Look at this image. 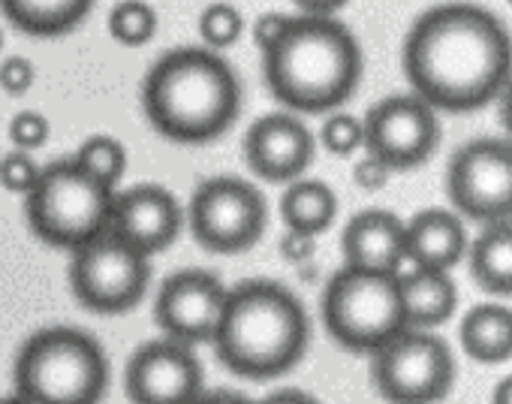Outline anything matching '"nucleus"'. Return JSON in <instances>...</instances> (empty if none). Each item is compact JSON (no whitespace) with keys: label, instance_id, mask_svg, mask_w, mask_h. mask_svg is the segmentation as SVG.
Returning a JSON list of instances; mask_svg holds the SVG:
<instances>
[{"label":"nucleus","instance_id":"nucleus-1","mask_svg":"<svg viewBox=\"0 0 512 404\" xmlns=\"http://www.w3.org/2000/svg\"><path fill=\"white\" fill-rule=\"evenodd\" d=\"M401 67L413 94L434 112H479L512 79V34L491 10L449 0L416 16Z\"/></svg>","mask_w":512,"mask_h":404},{"label":"nucleus","instance_id":"nucleus-2","mask_svg":"<svg viewBox=\"0 0 512 404\" xmlns=\"http://www.w3.org/2000/svg\"><path fill=\"white\" fill-rule=\"evenodd\" d=\"M211 344L220 365L235 377L275 380L308 353L311 317L290 287L266 278L241 281L226 293Z\"/></svg>","mask_w":512,"mask_h":404},{"label":"nucleus","instance_id":"nucleus-3","mask_svg":"<svg viewBox=\"0 0 512 404\" xmlns=\"http://www.w3.org/2000/svg\"><path fill=\"white\" fill-rule=\"evenodd\" d=\"M142 112L169 142L208 145L241 112V79L220 52L181 46L154 61L142 82Z\"/></svg>","mask_w":512,"mask_h":404},{"label":"nucleus","instance_id":"nucleus-4","mask_svg":"<svg viewBox=\"0 0 512 404\" xmlns=\"http://www.w3.org/2000/svg\"><path fill=\"white\" fill-rule=\"evenodd\" d=\"M362 73V46L335 16H293L278 46L263 52L266 88L296 115L335 112L356 94Z\"/></svg>","mask_w":512,"mask_h":404},{"label":"nucleus","instance_id":"nucleus-5","mask_svg":"<svg viewBox=\"0 0 512 404\" xmlns=\"http://www.w3.org/2000/svg\"><path fill=\"white\" fill-rule=\"evenodd\" d=\"M16 395L31 404H103L109 356L76 326H49L25 338L13 365Z\"/></svg>","mask_w":512,"mask_h":404},{"label":"nucleus","instance_id":"nucleus-6","mask_svg":"<svg viewBox=\"0 0 512 404\" xmlns=\"http://www.w3.org/2000/svg\"><path fill=\"white\" fill-rule=\"evenodd\" d=\"M115 190L91 178L73 157L49 163L25 196L31 233L61 251H76L109 230Z\"/></svg>","mask_w":512,"mask_h":404},{"label":"nucleus","instance_id":"nucleus-7","mask_svg":"<svg viewBox=\"0 0 512 404\" xmlns=\"http://www.w3.org/2000/svg\"><path fill=\"white\" fill-rule=\"evenodd\" d=\"M323 326L332 341L350 353H374L407 329L401 287L395 275L338 269L320 302Z\"/></svg>","mask_w":512,"mask_h":404},{"label":"nucleus","instance_id":"nucleus-8","mask_svg":"<svg viewBox=\"0 0 512 404\" xmlns=\"http://www.w3.org/2000/svg\"><path fill=\"white\" fill-rule=\"evenodd\" d=\"M184 221L208 254H241L263 239L269 202L260 187L235 175H214L190 193Z\"/></svg>","mask_w":512,"mask_h":404},{"label":"nucleus","instance_id":"nucleus-9","mask_svg":"<svg viewBox=\"0 0 512 404\" xmlns=\"http://www.w3.org/2000/svg\"><path fill=\"white\" fill-rule=\"evenodd\" d=\"M371 383L386 404H440L455 386L452 347L431 329H404L371 353Z\"/></svg>","mask_w":512,"mask_h":404},{"label":"nucleus","instance_id":"nucleus-10","mask_svg":"<svg viewBox=\"0 0 512 404\" xmlns=\"http://www.w3.org/2000/svg\"><path fill=\"white\" fill-rule=\"evenodd\" d=\"M67 275L82 308L115 317L133 311L145 299L151 284V257L106 230L70 251Z\"/></svg>","mask_w":512,"mask_h":404},{"label":"nucleus","instance_id":"nucleus-11","mask_svg":"<svg viewBox=\"0 0 512 404\" xmlns=\"http://www.w3.org/2000/svg\"><path fill=\"white\" fill-rule=\"evenodd\" d=\"M446 196L461 221H512V142L482 136L464 142L446 169Z\"/></svg>","mask_w":512,"mask_h":404},{"label":"nucleus","instance_id":"nucleus-12","mask_svg":"<svg viewBox=\"0 0 512 404\" xmlns=\"http://www.w3.org/2000/svg\"><path fill=\"white\" fill-rule=\"evenodd\" d=\"M365 151L392 172H410L428 163L440 145L437 112L416 94H392L374 103L365 118Z\"/></svg>","mask_w":512,"mask_h":404},{"label":"nucleus","instance_id":"nucleus-13","mask_svg":"<svg viewBox=\"0 0 512 404\" xmlns=\"http://www.w3.org/2000/svg\"><path fill=\"white\" fill-rule=\"evenodd\" d=\"M202 386L205 371L193 347L172 338L145 341L124 368L130 404H193L205 392Z\"/></svg>","mask_w":512,"mask_h":404},{"label":"nucleus","instance_id":"nucleus-14","mask_svg":"<svg viewBox=\"0 0 512 404\" xmlns=\"http://www.w3.org/2000/svg\"><path fill=\"white\" fill-rule=\"evenodd\" d=\"M229 287L202 269H184L163 281L154 299L157 329L187 347L208 344L217 332Z\"/></svg>","mask_w":512,"mask_h":404},{"label":"nucleus","instance_id":"nucleus-15","mask_svg":"<svg viewBox=\"0 0 512 404\" xmlns=\"http://www.w3.org/2000/svg\"><path fill=\"white\" fill-rule=\"evenodd\" d=\"M317 139L296 112L256 118L244 133V163L253 175L272 184H290L314 163Z\"/></svg>","mask_w":512,"mask_h":404},{"label":"nucleus","instance_id":"nucleus-16","mask_svg":"<svg viewBox=\"0 0 512 404\" xmlns=\"http://www.w3.org/2000/svg\"><path fill=\"white\" fill-rule=\"evenodd\" d=\"M184 227V209L172 190L163 184H136L127 190H115L109 233L154 257L166 251Z\"/></svg>","mask_w":512,"mask_h":404},{"label":"nucleus","instance_id":"nucleus-17","mask_svg":"<svg viewBox=\"0 0 512 404\" xmlns=\"http://www.w3.org/2000/svg\"><path fill=\"white\" fill-rule=\"evenodd\" d=\"M344 266L362 272L395 275L404 263V221L386 209H365L353 215L341 233Z\"/></svg>","mask_w":512,"mask_h":404},{"label":"nucleus","instance_id":"nucleus-18","mask_svg":"<svg viewBox=\"0 0 512 404\" xmlns=\"http://www.w3.org/2000/svg\"><path fill=\"white\" fill-rule=\"evenodd\" d=\"M464 221L452 209H425L404 224V254L419 269L452 272L467 254Z\"/></svg>","mask_w":512,"mask_h":404},{"label":"nucleus","instance_id":"nucleus-19","mask_svg":"<svg viewBox=\"0 0 512 404\" xmlns=\"http://www.w3.org/2000/svg\"><path fill=\"white\" fill-rule=\"evenodd\" d=\"M395 278H398V287H401L407 329H437L455 314L458 287L452 281V272L419 269L404 257Z\"/></svg>","mask_w":512,"mask_h":404},{"label":"nucleus","instance_id":"nucleus-20","mask_svg":"<svg viewBox=\"0 0 512 404\" xmlns=\"http://www.w3.org/2000/svg\"><path fill=\"white\" fill-rule=\"evenodd\" d=\"M464 257L470 278L482 293L512 296V221L485 224Z\"/></svg>","mask_w":512,"mask_h":404},{"label":"nucleus","instance_id":"nucleus-21","mask_svg":"<svg viewBox=\"0 0 512 404\" xmlns=\"http://www.w3.org/2000/svg\"><path fill=\"white\" fill-rule=\"evenodd\" d=\"M464 353L479 365H500L512 359V308L485 302L464 314L458 329Z\"/></svg>","mask_w":512,"mask_h":404},{"label":"nucleus","instance_id":"nucleus-22","mask_svg":"<svg viewBox=\"0 0 512 404\" xmlns=\"http://www.w3.org/2000/svg\"><path fill=\"white\" fill-rule=\"evenodd\" d=\"M94 0H0V13L10 25L31 37H64L76 31Z\"/></svg>","mask_w":512,"mask_h":404},{"label":"nucleus","instance_id":"nucleus-23","mask_svg":"<svg viewBox=\"0 0 512 404\" xmlns=\"http://www.w3.org/2000/svg\"><path fill=\"white\" fill-rule=\"evenodd\" d=\"M281 218L287 230L305 236H323L338 218V196L320 178H296L281 196Z\"/></svg>","mask_w":512,"mask_h":404},{"label":"nucleus","instance_id":"nucleus-24","mask_svg":"<svg viewBox=\"0 0 512 404\" xmlns=\"http://www.w3.org/2000/svg\"><path fill=\"white\" fill-rule=\"evenodd\" d=\"M73 160L91 175V178H97L100 184H106V187H118V181L124 178V172H127V148H124V142L121 139H115V136H109V133H97V136H88L82 145H79V151L73 154Z\"/></svg>","mask_w":512,"mask_h":404},{"label":"nucleus","instance_id":"nucleus-25","mask_svg":"<svg viewBox=\"0 0 512 404\" xmlns=\"http://www.w3.org/2000/svg\"><path fill=\"white\" fill-rule=\"evenodd\" d=\"M106 25L112 40L124 49H142L157 34V13L145 0H121V4L112 7Z\"/></svg>","mask_w":512,"mask_h":404},{"label":"nucleus","instance_id":"nucleus-26","mask_svg":"<svg viewBox=\"0 0 512 404\" xmlns=\"http://www.w3.org/2000/svg\"><path fill=\"white\" fill-rule=\"evenodd\" d=\"M196 31H199V40L205 49L211 52H223L229 46H235L244 34V16L235 4L229 0H214L208 4L202 13H199V22H196Z\"/></svg>","mask_w":512,"mask_h":404},{"label":"nucleus","instance_id":"nucleus-27","mask_svg":"<svg viewBox=\"0 0 512 404\" xmlns=\"http://www.w3.org/2000/svg\"><path fill=\"white\" fill-rule=\"evenodd\" d=\"M320 145L335 157H350L365 145V127L362 118L347 112H329V118L320 127Z\"/></svg>","mask_w":512,"mask_h":404},{"label":"nucleus","instance_id":"nucleus-28","mask_svg":"<svg viewBox=\"0 0 512 404\" xmlns=\"http://www.w3.org/2000/svg\"><path fill=\"white\" fill-rule=\"evenodd\" d=\"M43 166L31 157V151H10L0 157V187L10 190V193H22L28 196L40 178Z\"/></svg>","mask_w":512,"mask_h":404},{"label":"nucleus","instance_id":"nucleus-29","mask_svg":"<svg viewBox=\"0 0 512 404\" xmlns=\"http://www.w3.org/2000/svg\"><path fill=\"white\" fill-rule=\"evenodd\" d=\"M10 142L19 148V151H37L49 142L52 136V124L43 112L37 109H25V112H16L13 121H10Z\"/></svg>","mask_w":512,"mask_h":404},{"label":"nucleus","instance_id":"nucleus-30","mask_svg":"<svg viewBox=\"0 0 512 404\" xmlns=\"http://www.w3.org/2000/svg\"><path fill=\"white\" fill-rule=\"evenodd\" d=\"M37 82V67L31 58L25 55H10L0 61V88H4L10 97H22L34 88Z\"/></svg>","mask_w":512,"mask_h":404},{"label":"nucleus","instance_id":"nucleus-31","mask_svg":"<svg viewBox=\"0 0 512 404\" xmlns=\"http://www.w3.org/2000/svg\"><path fill=\"white\" fill-rule=\"evenodd\" d=\"M290 22H293V16H287V13H278V10L263 13L260 19L253 22V31H250L256 49H260V52H269L272 46H278V40L287 34Z\"/></svg>","mask_w":512,"mask_h":404},{"label":"nucleus","instance_id":"nucleus-32","mask_svg":"<svg viewBox=\"0 0 512 404\" xmlns=\"http://www.w3.org/2000/svg\"><path fill=\"white\" fill-rule=\"evenodd\" d=\"M389 175H392V169L383 163V160H377L374 154H365L356 166H353V181H356V187H362V190H383L386 184H389Z\"/></svg>","mask_w":512,"mask_h":404},{"label":"nucleus","instance_id":"nucleus-33","mask_svg":"<svg viewBox=\"0 0 512 404\" xmlns=\"http://www.w3.org/2000/svg\"><path fill=\"white\" fill-rule=\"evenodd\" d=\"M317 254V239L314 236H305V233H296V230H287L284 239H281V257L296 263V266H308Z\"/></svg>","mask_w":512,"mask_h":404},{"label":"nucleus","instance_id":"nucleus-34","mask_svg":"<svg viewBox=\"0 0 512 404\" xmlns=\"http://www.w3.org/2000/svg\"><path fill=\"white\" fill-rule=\"evenodd\" d=\"M293 4L302 10V16H335L350 0H293Z\"/></svg>","mask_w":512,"mask_h":404},{"label":"nucleus","instance_id":"nucleus-35","mask_svg":"<svg viewBox=\"0 0 512 404\" xmlns=\"http://www.w3.org/2000/svg\"><path fill=\"white\" fill-rule=\"evenodd\" d=\"M253 404H320V401L302 389H278V392H269L266 398L253 401Z\"/></svg>","mask_w":512,"mask_h":404},{"label":"nucleus","instance_id":"nucleus-36","mask_svg":"<svg viewBox=\"0 0 512 404\" xmlns=\"http://www.w3.org/2000/svg\"><path fill=\"white\" fill-rule=\"evenodd\" d=\"M193 404H253V401L244 398V395H238V392L220 389V392H202Z\"/></svg>","mask_w":512,"mask_h":404},{"label":"nucleus","instance_id":"nucleus-37","mask_svg":"<svg viewBox=\"0 0 512 404\" xmlns=\"http://www.w3.org/2000/svg\"><path fill=\"white\" fill-rule=\"evenodd\" d=\"M497 100H500V121H503L506 139L512 142V79L506 82V88H503V94Z\"/></svg>","mask_w":512,"mask_h":404},{"label":"nucleus","instance_id":"nucleus-38","mask_svg":"<svg viewBox=\"0 0 512 404\" xmlns=\"http://www.w3.org/2000/svg\"><path fill=\"white\" fill-rule=\"evenodd\" d=\"M491 404H512V374H509V377H503V380L494 386V392H491Z\"/></svg>","mask_w":512,"mask_h":404},{"label":"nucleus","instance_id":"nucleus-39","mask_svg":"<svg viewBox=\"0 0 512 404\" xmlns=\"http://www.w3.org/2000/svg\"><path fill=\"white\" fill-rule=\"evenodd\" d=\"M0 404H31V401H25L22 395H10V398H0Z\"/></svg>","mask_w":512,"mask_h":404},{"label":"nucleus","instance_id":"nucleus-40","mask_svg":"<svg viewBox=\"0 0 512 404\" xmlns=\"http://www.w3.org/2000/svg\"><path fill=\"white\" fill-rule=\"evenodd\" d=\"M0 49H4V31H0Z\"/></svg>","mask_w":512,"mask_h":404},{"label":"nucleus","instance_id":"nucleus-41","mask_svg":"<svg viewBox=\"0 0 512 404\" xmlns=\"http://www.w3.org/2000/svg\"><path fill=\"white\" fill-rule=\"evenodd\" d=\"M506 4H509V7H512V0H506Z\"/></svg>","mask_w":512,"mask_h":404}]
</instances>
